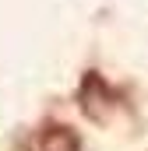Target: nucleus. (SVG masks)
I'll return each mask as SVG.
<instances>
[{"mask_svg":"<svg viewBox=\"0 0 148 151\" xmlns=\"http://www.w3.org/2000/svg\"><path fill=\"white\" fill-rule=\"evenodd\" d=\"M78 106H81V113L88 116V119H95V123H102L110 116L113 88L106 84V77L99 74V70H85L81 84H78Z\"/></svg>","mask_w":148,"mask_h":151,"instance_id":"obj_1","label":"nucleus"},{"mask_svg":"<svg viewBox=\"0 0 148 151\" xmlns=\"http://www.w3.org/2000/svg\"><path fill=\"white\" fill-rule=\"evenodd\" d=\"M39 151H81V137L71 127L53 123V127H46L39 134Z\"/></svg>","mask_w":148,"mask_h":151,"instance_id":"obj_2","label":"nucleus"}]
</instances>
